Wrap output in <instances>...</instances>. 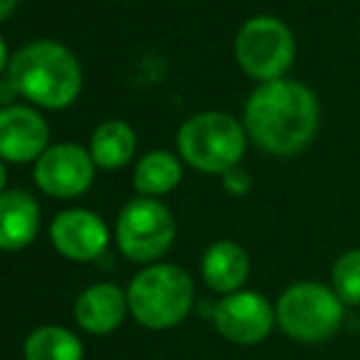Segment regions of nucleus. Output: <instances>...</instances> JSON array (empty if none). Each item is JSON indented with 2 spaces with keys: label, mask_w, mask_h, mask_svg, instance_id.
<instances>
[{
  "label": "nucleus",
  "mask_w": 360,
  "mask_h": 360,
  "mask_svg": "<svg viewBox=\"0 0 360 360\" xmlns=\"http://www.w3.org/2000/svg\"><path fill=\"white\" fill-rule=\"evenodd\" d=\"M319 128V103L299 81L262 84L245 103V130L270 155L289 157L311 143Z\"/></svg>",
  "instance_id": "f257e3e1"
},
{
  "label": "nucleus",
  "mask_w": 360,
  "mask_h": 360,
  "mask_svg": "<svg viewBox=\"0 0 360 360\" xmlns=\"http://www.w3.org/2000/svg\"><path fill=\"white\" fill-rule=\"evenodd\" d=\"M8 79L32 103L42 108H67L81 91V64L64 44L39 39L22 47L8 67Z\"/></svg>",
  "instance_id": "f03ea898"
},
{
  "label": "nucleus",
  "mask_w": 360,
  "mask_h": 360,
  "mask_svg": "<svg viewBox=\"0 0 360 360\" xmlns=\"http://www.w3.org/2000/svg\"><path fill=\"white\" fill-rule=\"evenodd\" d=\"M125 294L133 319L152 331L179 326L194 307V282L189 272L172 262L147 265L133 277Z\"/></svg>",
  "instance_id": "7ed1b4c3"
},
{
  "label": "nucleus",
  "mask_w": 360,
  "mask_h": 360,
  "mask_svg": "<svg viewBox=\"0 0 360 360\" xmlns=\"http://www.w3.org/2000/svg\"><path fill=\"white\" fill-rule=\"evenodd\" d=\"M280 331L299 343H321L341 328L346 304L331 287L319 282H294L275 304Z\"/></svg>",
  "instance_id": "20e7f679"
},
{
  "label": "nucleus",
  "mask_w": 360,
  "mask_h": 360,
  "mask_svg": "<svg viewBox=\"0 0 360 360\" xmlns=\"http://www.w3.org/2000/svg\"><path fill=\"white\" fill-rule=\"evenodd\" d=\"M176 147L184 162L206 174H226L240 165L245 152V130L228 113H199L176 133Z\"/></svg>",
  "instance_id": "39448f33"
},
{
  "label": "nucleus",
  "mask_w": 360,
  "mask_h": 360,
  "mask_svg": "<svg viewBox=\"0 0 360 360\" xmlns=\"http://www.w3.org/2000/svg\"><path fill=\"white\" fill-rule=\"evenodd\" d=\"M176 236L172 211L162 201L138 196L128 201L115 221V243L128 260L140 265H155L169 252Z\"/></svg>",
  "instance_id": "423d86ee"
},
{
  "label": "nucleus",
  "mask_w": 360,
  "mask_h": 360,
  "mask_svg": "<svg viewBox=\"0 0 360 360\" xmlns=\"http://www.w3.org/2000/svg\"><path fill=\"white\" fill-rule=\"evenodd\" d=\"M236 59L257 81H280L294 62V37L285 22L270 15L248 20L236 37Z\"/></svg>",
  "instance_id": "0eeeda50"
},
{
  "label": "nucleus",
  "mask_w": 360,
  "mask_h": 360,
  "mask_svg": "<svg viewBox=\"0 0 360 360\" xmlns=\"http://www.w3.org/2000/svg\"><path fill=\"white\" fill-rule=\"evenodd\" d=\"M214 326L236 346H255L262 343L277 326L275 304L265 294L240 289V292L226 294L214 307Z\"/></svg>",
  "instance_id": "6e6552de"
},
{
  "label": "nucleus",
  "mask_w": 360,
  "mask_h": 360,
  "mask_svg": "<svg viewBox=\"0 0 360 360\" xmlns=\"http://www.w3.org/2000/svg\"><path fill=\"white\" fill-rule=\"evenodd\" d=\"M96 162L89 150L74 143H59L44 150L34 162V181L47 196L74 199L94 184Z\"/></svg>",
  "instance_id": "1a4fd4ad"
},
{
  "label": "nucleus",
  "mask_w": 360,
  "mask_h": 360,
  "mask_svg": "<svg viewBox=\"0 0 360 360\" xmlns=\"http://www.w3.org/2000/svg\"><path fill=\"white\" fill-rule=\"evenodd\" d=\"M54 250L74 262H96L105 252L110 231L98 214L89 209H67L49 228Z\"/></svg>",
  "instance_id": "9d476101"
},
{
  "label": "nucleus",
  "mask_w": 360,
  "mask_h": 360,
  "mask_svg": "<svg viewBox=\"0 0 360 360\" xmlns=\"http://www.w3.org/2000/svg\"><path fill=\"white\" fill-rule=\"evenodd\" d=\"M49 143L47 120L32 108L10 105L0 110V160L25 165L37 162Z\"/></svg>",
  "instance_id": "9b49d317"
},
{
  "label": "nucleus",
  "mask_w": 360,
  "mask_h": 360,
  "mask_svg": "<svg viewBox=\"0 0 360 360\" xmlns=\"http://www.w3.org/2000/svg\"><path fill=\"white\" fill-rule=\"evenodd\" d=\"M128 294L118 285L98 282L86 287L74 304V319L91 336H108L128 316Z\"/></svg>",
  "instance_id": "f8f14e48"
},
{
  "label": "nucleus",
  "mask_w": 360,
  "mask_h": 360,
  "mask_svg": "<svg viewBox=\"0 0 360 360\" xmlns=\"http://www.w3.org/2000/svg\"><path fill=\"white\" fill-rule=\"evenodd\" d=\"M39 233V206L27 191L8 189L0 194V250H25Z\"/></svg>",
  "instance_id": "ddd939ff"
},
{
  "label": "nucleus",
  "mask_w": 360,
  "mask_h": 360,
  "mask_svg": "<svg viewBox=\"0 0 360 360\" xmlns=\"http://www.w3.org/2000/svg\"><path fill=\"white\" fill-rule=\"evenodd\" d=\"M250 275V257L238 243L216 240L204 250L201 257V277L206 287L218 294L240 292Z\"/></svg>",
  "instance_id": "4468645a"
},
{
  "label": "nucleus",
  "mask_w": 360,
  "mask_h": 360,
  "mask_svg": "<svg viewBox=\"0 0 360 360\" xmlns=\"http://www.w3.org/2000/svg\"><path fill=\"white\" fill-rule=\"evenodd\" d=\"M135 147H138V138L128 123L105 120L91 135L89 152L96 167H101V169H120L133 160Z\"/></svg>",
  "instance_id": "2eb2a0df"
},
{
  "label": "nucleus",
  "mask_w": 360,
  "mask_h": 360,
  "mask_svg": "<svg viewBox=\"0 0 360 360\" xmlns=\"http://www.w3.org/2000/svg\"><path fill=\"white\" fill-rule=\"evenodd\" d=\"M181 181V162L172 152L155 150L147 152L143 160L138 162L133 174V184L140 196L157 199L169 191H174Z\"/></svg>",
  "instance_id": "dca6fc26"
},
{
  "label": "nucleus",
  "mask_w": 360,
  "mask_h": 360,
  "mask_svg": "<svg viewBox=\"0 0 360 360\" xmlns=\"http://www.w3.org/2000/svg\"><path fill=\"white\" fill-rule=\"evenodd\" d=\"M25 360H84V343L64 326H39L25 338Z\"/></svg>",
  "instance_id": "f3484780"
},
{
  "label": "nucleus",
  "mask_w": 360,
  "mask_h": 360,
  "mask_svg": "<svg viewBox=\"0 0 360 360\" xmlns=\"http://www.w3.org/2000/svg\"><path fill=\"white\" fill-rule=\"evenodd\" d=\"M331 289L346 307H360V250H346L331 267Z\"/></svg>",
  "instance_id": "a211bd4d"
},
{
  "label": "nucleus",
  "mask_w": 360,
  "mask_h": 360,
  "mask_svg": "<svg viewBox=\"0 0 360 360\" xmlns=\"http://www.w3.org/2000/svg\"><path fill=\"white\" fill-rule=\"evenodd\" d=\"M221 184L231 196H245L252 186V176H250V172L238 165V167H233V169H228L226 174H221Z\"/></svg>",
  "instance_id": "6ab92c4d"
},
{
  "label": "nucleus",
  "mask_w": 360,
  "mask_h": 360,
  "mask_svg": "<svg viewBox=\"0 0 360 360\" xmlns=\"http://www.w3.org/2000/svg\"><path fill=\"white\" fill-rule=\"evenodd\" d=\"M15 94H18V89L13 86V81H10V79H3V81H0V105L10 108V105H13Z\"/></svg>",
  "instance_id": "aec40b11"
},
{
  "label": "nucleus",
  "mask_w": 360,
  "mask_h": 360,
  "mask_svg": "<svg viewBox=\"0 0 360 360\" xmlns=\"http://www.w3.org/2000/svg\"><path fill=\"white\" fill-rule=\"evenodd\" d=\"M15 5H18V0H0V22H3L10 13H13Z\"/></svg>",
  "instance_id": "412c9836"
},
{
  "label": "nucleus",
  "mask_w": 360,
  "mask_h": 360,
  "mask_svg": "<svg viewBox=\"0 0 360 360\" xmlns=\"http://www.w3.org/2000/svg\"><path fill=\"white\" fill-rule=\"evenodd\" d=\"M5 67H10L8 64V47H5L3 37H0V74L5 72Z\"/></svg>",
  "instance_id": "4be33fe9"
},
{
  "label": "nucleus",
  "mask_w": 360,
  "mask_h": 360,
  "mask_svg": "<svg viewBox=\"0 0 360 360\" xmlns=\"http://www.w3.org/2000/svg\"><path fill=\"white\" fill-rule=\"evenodd\" d=\"M5 184H8V172H5V165H3V160H0V194L8 191L5 189Z\"/></svg>",
  "instance_id": "5701e85b"
}]
</instances>
